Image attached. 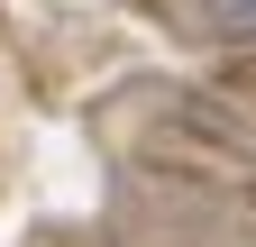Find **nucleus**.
<instances>
[{
  "label": "nucleus",
  "mask_w": 256,
  "mask_h": 247,
  "mask_svg": "<svg viewBox=\"0 0 256 247\" xmlns=\"http://www.w3.org/2000/svg\"><path fill=\"white\" fill-rule=\"evenodd\" d=\"M202 10H210V28H220V37H256V0H202Z\"/></svg>",
  "instance_id": "nucleus-1"
}]
</instances>
